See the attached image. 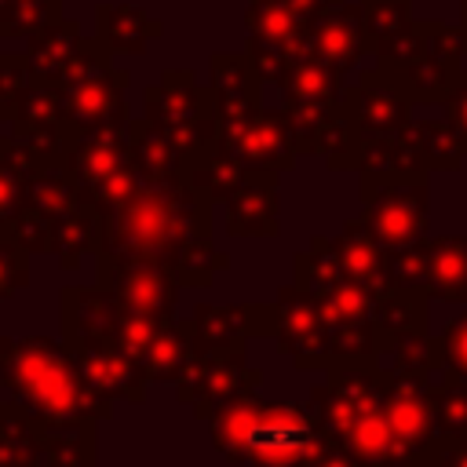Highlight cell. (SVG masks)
<instances>
[{"label":"cell","instance_id":"cell-1","mask_svg":"<svg viewBox=\"0 0 467 467\" xmlns=\"http://www.w3.org/2000/svg\"><path fill=\"white\" fill-rule=\"evenodd\" d=\"M212 237V201L190 182L139 186L117 212L102 215L99 252L164 266L171 277L186 252ZM95 252V255H99Z\"/></svg>","mask_w":467,"mask_h":467},{"label":"cell","instance_id":"cell-2","mask_svg":"<svg viewBox=\"0 0 467 467\" xmlns=\"http://www.w3.org/2000/svg\"><path fill=\"white\" fill-rule=\"evenodd\" d=\"M306 401L325 431L358 460V467H427L405 452L387 420L379 358L328 365L325 379L310 387Z\"/></svg>","mask_w":467,"mask_h":467},{"label":"cell","instance_id":"cell-3","mask_svg":"<svg viewBox=\"0 0 467 467\" xmlns=\"http://www.w3.org/2000/svg\"><path fill=\"white\" fill-rule=\"evenodd\" d=\"M0 383L7 398L51 420H113V401L88 379L66 339L4 336Z\"/></svg>","mask_w":467,"mask_h":467},{"label":"cell","instance_id":"cell-4","mask_svg":"<svg viewBox=\"0 0 467 467\" xmlns=\"http://www.w3.org/2000/svg\"><path fill=\"white\" fill-rule=\"evenodd\" d=\"M208 431L215 452L241 467H296L332 438L310 401H266L259 394H244Z\"/></svg>","mask_w":467,"mask_h":467},{"label":"cell","instance_id":"cell-5","mask_svg":"<svg viewBox=\"0 0 467 467\" xmlns=\"http://www.w3.org/2000/svg\"><path fill=\"white\" fill-rule=\"evenodd\" d=\"M95 420H51L15 398L0 401V467H95Z\"/></svg>","mask_w":467,"mask_h":467},{"label":"cell","instance_id":"cell-6","mask_svg":"<svg viewBox=\"0 0 467 467\" xmlns=\"http://www.w3.org/2000/svg\"><path fill=\"white\" fill-rule=\"evenodd\" d=\"M66 164H69V171L77 179L80 201L99 215L117 212L142 186V179H139V171L131 164L128 120L77 131Z\"/></svg>","mask_w":467,"mask_h":467},{"label":"cell","instance_id":"cell-7","mask_svg":"<svg viewBox=\"0 0 467 467\" xmlns=\"http://www.w3.org/2000/svg\"><path fill=\"white\" fill-rule=\"evenodd\" d=\"M124 84L128 77L109 66V47L102 40H80L77 55L58 77L66 124L73 131L124 124Z\"/></svg>","mask_w":467,"mask_h":467},{"label":"cell","instance_id":"cell-8","mask_svg":"<svg viewBox=\"0 0 467 467\" xmlns=\"http://www.w3.org/2000/svg\"><path fill=\"white\" fill-rule=\"evenodd\" d=\"M146 120L168 131L186 153V161L215 146L223 128L212 88H201L186 69H168L157 84L146 88Z\"/></svg>","mask_w":467,"mask_h":467},{"label":"cell","instance_id":"cell-9","mask_svg":"<svg viewBox=\"0 0 467 467\" xmlns=\"http://www.w3.org/2000/svg\"><path fill=\"white\" fill-rule=\"evenodd\" d=\"M361 219L383 248H409L427 237L431 190L423 179L361 175Z\"/></svg>","mask_w":467,"mask_h":467},{"label":"cell","instance_id":"cell-10","mask_svg":"<svg viewBox=\"0 0 467 467\" xmlns=\"http://www.w3.org/2000/svg\"><path fill=\"white\" fill-rule=\"evenodd\" d=\"M390 252V281L394 288H423L441 303H467V237L441 234L420 237L409 248Z\"/></svg>","mask_w":467,"mask_h":467},{"label":"cell","instance_id":"cell-11","mask_svg":"<svg viewBox=\"0 0 467 467\" xmlns=\"http://www.w3.org/2000/svg\"><path fill=\"white\" fill-rule=\"evenodd\" d=\"M259 383H263V368L248 365L244 350L193 354L182 376L175 379V398L193 412V420L212 423L244 394H255Z\"/></svg>","mask_w":467,"mask_h":467},{"label":"cell","instance_id":"cell-12","mask_svg":"<svg viewBox=\"0 0 467 467\" xmlns=\"http://www.w3.org/2000/svg\"><path fill=\"white\" fill-rule=\"evenodd\" d=\"M95 281L106 288L124 310L153 317V321H171L179 306V281L153 263L142 259H120V255H95Z\"/></svg>","mask_w":467,"mask_h":467},{"label":"cell","instance_id":"cell-13","mask_svg":"<svg viewBox=\"0 0 467 467\" xmlns=\"http://www.w3.org/2000/svg\"><path fill=\"white\" fill-rule=\"evenodd\" d=\"M383 409H387V420H390L398 441L405 445V452L412 460L434 467L441 449H445V438L438 431V412H434L431 383L405 379V376H394V372L383 368Z\"/></svg>","mask_w":467,"mask_h":467},{"label":"cell","instance_id":"cell-14","mask_svg":"<svg viewBox=\"0 0 467 467\" xmlns=\"http://www.w3.org/2000/svg\"><path fill=\"white\" fill-rule=\"evenodd\" d=\"M66 347L77 354V361L84 365L88 379L117 405H142L146 390H150V376L146 368L106 332H84V328H62Z\"/></svg>","mask_w":467,"mask_h":467},{"label":"cell","instance_id":"cell-15","mask_svg":"<svg viewBox=\"0 0 467 467\" xmlns=\"http://www.w3.org/2000/svg\"><path fill=\"white\" fill-rule=\"evenodd\" d=\"M274 306V336L277 347L292 358L299 372H325L328 368V325L321 317V306L310 292H303L296 281L270 299Z\"/></svg>","mask_w":467,"mask_h":467},{"label":"cell","instance_id":"cell-16","mask_svg":"<svg viewBox=\"0 0 467 467\" xmlns=\"http://www.w3.org/2000/svg\"><path fill=\"white\" fill-rule=\"evenodd\" d=\"M252 336H274L270 303H197L190 314L193 354H226L244 350Z\"/></svg>","mask_w":467,"mask_h":467},{"label":"cell","instance_id":"cell-17","mask_svg":"<svg viewBox=\"0 0 467 467\" xmlns=\"http://www.w3.org/2000/svg\"><path fill=\"white\" fill-rule=\"evenodd\" d=\"M219 142L248 168V171H277L285 175L296 164V146L281 109H255L241 120L219 128Z\"/></svg>","mask_w":467,"mask_h":467},{"label":"cell","instance_id":"cell-18","mask_svg":"<svg viewBox=\"0 0 467 467\" xmlns=\"http://www.w3.org/2000/svg\"><path fill=\"white\" fill-rule=\"evenodd\" d=\"M343 109L358 124L361 139H379V135H390L409 124L412 99L401 91L398 77L379 66V69L361 73L358 88L343 91Z\"/></svg>","mask_w":467,"mask_h":467},{"label":"cell","instance_id":"cell-19","mask_svg":"<svg viewBox=\"0 0 467 467\" xmlns=\"http://www.w3.org/2000/svg\"><path fill=\"white\" fill-rule=\"evenodd\" d=\"M277 171H248V179L223 201L230 237H281Z\"/></svg>","mask_w":467,"mask_h":467},{"label":"cell","instance_id":"cell-20","mask_svg":"<svg viewBox=\"0 0 467 467\" xmlns=\"http://www.w3.org/2000/svg\"><path fill=\"white\" fill-rule=\"evenodd\" d=\"M314 55H321L328 66H336L339 73H347L365 51H372V36L365 26V11L336 4L328 11H321L310 26V47Z\"/></svg>","mask_w":467,"mask_h":467},{"label":"cell","instance_id":"cell-21","mask_svg":"<svg viewBox=\"0 0 467 467\" xmlns=\"http://www.w3.org/2000/svg\"><path fill=\"white\" fill-rule=\"evenodd\" d=\"M336 252H339V263H343V274L350 281H358L365 292H372L376 299L394 292V281H390V252L376 241V234L365 226V219H347L343 230L332 237Z\"/></svg>","mask_w":467,"mask_h":467},{"label":"cell","instance_id":"cell-22","mask_svg":"<svg viewBox=\"0 0 467 467\" xmlns=\"http://www.w3.org/2000/svg\"><path fill=\"white\" fill-rule=\"evenodd\" d=\"M128 142H131V164L146 186L186 182V153L153 120H146V117L128 120Z\"/></svg>","mask_w":467,"mask_h":467},{"label":"cell","instance_id":"cell-23","mask_svg":"<svg viewBox=\"0 0 467 467\" xmlns=\"http://www.w3.org/2000/svg\"><path fill=\"white\" fill-rule=\"evenodd\" d=\"M259 84L263 77L248 55H212V95L223 124L241 120L263 106Z\"/></svg>","mask_w":467,"mask_h":467},{"label":"cell","instance_id":"cell-24","mask_svg":"<svg viewBox=\"0 0 467 467\" xmlns=\"http://www.w3.org/2000/svg\"><path fill=\"white\" fill-rule=\"evenodd\" d=\"M427 171H431V168H427V157H423V146H420V135H416V120H409L405 128H398V131H390V135L365 139L358 175L423 179Z\"/></svg>","mask_w":467,"mask_h":467},{"label":"cell","instance_id":"cell-25","mask_svg":"<svg viewBox=\"0 0 467 467\" xmlns=\"http://www.w3.org/2000/svg\"><path fill=\"white\" fill-rule=\"evenodd\" d=\"M379 365L394 376L405 379H420V383H434L445 376V361H441V339L431 332H412V336H390L379 339Z\"/></svg>","mask_w":467,"mask_h":467},{"label":"cell","instance_id":"cell-26","mask_svg":"<svg viewBox=\"0 0 467 467\" xmlns=\"http://www.w3.org/2000/svg\"><path fill=\"white\" fill-rule=\"evenodd\" d=\"M77 47H80V29H77V22L55 18V22L33 29V33H29V51H26L33 80L58 84V77L66 73L69 58L77 55Z\"/></svg>","mask_w":467,"mask_h":467},{"label":"cell","instance_id":"cell-27","mask_svg":"<svg viewBox=\"0 0 467 467\" xmlns=\"http://www.w3.org/2000/svg\"><path fill=\"white\" fill-rule=\"evenodd\" d=\"M244 179H248V168L223 142H215V146H208V150H201V153H193L186 161V182L201 197H208L212 204L215 201H226Z\"/></svg>","mask_w":467,"mask_h":467},{"label":"cell","instance_id":"cell-28","mask_svg":"<svg viewBox=\"0 0 467 467\" xmlns=\"http://www.w3.org/2000/svg\"><path fill=\"white\" fill-rule=\"evenodd\" d=\"M99 234H102V215L91 212L84 201H77L66 215L55 219V259L62 270H77L84 255L99 252Z\"/></svg>","mask_w":467,"mask_h":467},{"label":"cell","instance_id":"cell-29","mask_svg":"<svg viewBox=\"0 0 467 467\" xmlns=\"http://www.w3.org/2000/svg\"><path fill=\"white\" fill-rule=\"evenodd\" d=\"M193 358V343H190V321H164L157 328V336L146 347L142 368L150 376V383H175L182 376V368Z\"/></svg>","mask_w":467,"mask_h":467},{"label":"cell","instance_id":"cell-30","mask_svg":"<svg viewBox=\"0 0 467 467\" xmlns=\"http://www.w3.org/2000/svg\"><path fill=\"white\" fill-rule=\"evenodd\" d=\"M427 292L423 288H394L376 299L372 325H376V343L390 336H412L427 332Z\"/></svg>","mask_w":467,"mask_h":467},{"label":"cell","instance_id":"cell-31","mask_svg":"<svg viewBox=\"0 0 467 467\" xmlns=\"http://www.w3.org/2000/svg\"><path fill=\"white\" fill-rule=\"evenodd\" d=\"M281 88H285V99L343 102L339 69H336V66H328V62H325L321 55H314V51H303V55H299V58L288 66V73H285Z\"/></svg>","mask_w":467,"mask_h":467},{"label":"cell","instance_id":"cell-32","mask_svg":"<svg viewBox=\"0 0 467 467\" xmlns=\"http://www.w3.org/2000/svg\"><path fill=\"white\" fill-rule=\"evenodd\" d=\"M99 40L109 47V51H142L146 40L161 36V26L150 22L139 7H128V4H109V7H99Z\"/></svg>","mask_w":467,"mask_h":467},{"label":"cell","instance_id":"cell-33","mask_svg":"<svg viewBox=\"0 0 467 467\" xmlns=\"http://www.w3.org/2000/svg\"><path fill=\"white\" fill-rule=\"evenodd\" d=\"M321 306V317L328 328H354V325H372V310H376V296L365 292L358 281L339 277L336 285H328L321 296H314Z\"/></svg>","mask_w":467,"mask_h":467},{"label":"cell","instance_id":"cell-34","mask_svg":"<svg viewBox=\"0 0 467 467\" xmlns=\"http://www.w3.org/2000/svg\"><path fill=\"white\" fill-rule=\"evenodd\" d=\"M390 73L398 77L401 91H405L412 102H445V95H449V88H452V77H456L452 66H445V62H438V58H431V55H423V51H416L405 66H398V69H390Z\"/></svg>","mask_w":467,"mask_h":467},{"label":"cell","instance_id":"cell-35","mask_svg":"<svg viewBox=\"0 0 467 467\" xmlns=\"http://www.w3.org/2000/svg\"><path fill=\"white\" fill-rule=\"evenodd\" d=\"M77 201H80V193H77V179H73V171H69L66 161H62V164H51V168H40V171L29 175L26 204L40 208L51 223H55L58 215H66Z\"/></svg>","mask_w":467,"mask_h":467},{"label":"cell","instance_id":"cell-36","mask_svg":"<svg viewBox=\"0 0 467 467\" xmlns=\"http://www.w3.org/2000/svg\"><path fill=\"white\" fill-rule=\"evenodd\" d=\"M292 270H296V285L303 292H310V296H321L328 285L347 277L343 263H339V252H336L332 237H325V234L310 237V244L292 255Z\"/></svg>","mask_w":467,"mask_h":467},{"label":"cell","instance_id":"cell-37","mask_svg":"<svg viewBox=\"0 0 467 467\" xmlns=\"http://www.w3.org/2000/svg\"><path fill=\"white\" fill-rule=\"evenodd\" d=\"M343 102H310V99H285L281 113H285V124H288V135H292V146L296 153H317V142H321V131L328 128V120L339 113Z\"/></svg>","mask_w":467,"mask_h":467},{"label":"cell","instance_id":"cell-38","mask_svg":"<svg viewBox=\"0 0 467 467\" xmlns=\"http://www.w3.org/2000/svg\"><path fill=\"white\" fill-rule=\"evenodd\" d=\"M361 150H365V139H361L358 124L350 120V113L339 106V113H336V117L328 120V128L321 131L317 153L325 157V164H328L332 171H358Z\"/></svg>","mask_w":467,"mask_h":467},{"label":"cell","instance_id":"cell-39","mask_svg":"<svg viewBox=\"0 0 467 467\" xmlns=\"http://www.w3.org/2000/svg\"><path fill=\"white\" fill-rule=\"evenodd\" d=\"M416 135H420V146H423L431 171H456L463 164L467 150H463V142L449 120H416Z\"/></svg>","mask_w":467,"mask_h":467},{"label":"cell","instance_id":"cell-40","mask_svg":"<svg viewBox=\"0 0 467 467\" xmlns=\"http://www.w3.org/2000/svg\"><path fill=\"white\" fill-rule=\"evenodd\" d=\"M434 412H438V431L441 438H463L467 434V379H434L431 383Z\"/></svg>","mask_w":467,"mask_h":467},{"label":"cell","instance_id":"cell-41","mask_svg":"<svg viewBox=\"0 0 467 467\" xmlns=\"http://www.w3.org/2000/svg\"><path fill=\"white\" fill-rule=\"evenodd\" d=\"M4 234H11L29 255H51V252H55V223H51L40 208H33V204H26V208L7 223Z\"/></svg>","mask_w":467,"mask_h":467},{"label":"cell","instance_id":"cell-42","mask_svg":"<svg viewBox=\"0 0 467 467\" xmlns=\"http://www.w3.org/2000/svg\"><path fill=\"white\" fill-rule=\"evenodd\" d=\"M361 11H365V26H368V36H372V51L376 44L405 33L412 22H409V0H361Z\"/></svg>","mask_w":467,"mask_h":467},{"label":"cell","instance_id":"cell-43","mask_svg":"<svg viewBox=\"0 0 467 467\" xmlns=\"http://www.w3.org/2000/svg\"><path fill=\"white\" fill-rule=\"evenodd\" d=\"M29 58L26 55H0V120H15V109L29 88Z\"/></svg>","mask_w":467,"mask_h":467},{"label":"cell","instance_id":"cell-44","mask_svg":"<svg viewBox=\"0 0 467 467\" xmlns=\"http://www.w3.org/2000/svg\"><path fill=\"white\" fill-rule=\"evenodd\" d=\"M29 288V252L0 230V299H11L15 292Z\"/></svg>","mask_w":467,"mask_h":467},{"label":"cell","instance_id":"cell-45","mask_svg":"<svg viewBox=\"0 0 467 467\" xmlns=\"http://www.w3.org/2000/svg\"><path fill=\"white\" fill-rule=\"evenodd\" d=\"M26 186H29V171L0 157V230H7V223L26 208Z\"/></svg>","mask_w":467,"mask_h":467},{"label":"cell","instance_id":"cell-46","mask_svg":"<svg viewBox=\"0 0 467 467\" xmlns=\"http://www.w3.org/2000/svg\"><path fill=\"white\" fill-rule=\"evenodd\" d=\"M441 339V361L449 379H467V310L445 325Z\"/></svg>","mask_w":467,"mask_h":467},{"label":"cell","instance_id":"cell-47","mask_svg":"<svg viewBox=\"0 0 467 467\" xmlns=\"http://www.w3.org/2000/svg\"><path fill=\"white\" fill-rule=\"evenodd\" d=\"M445 120L452 124V131L460 135L463 150H467V69H456L452 88L445 95Z\"/></svg>","mask_w":467,"mask_h":467},{"label":"cell","instance_id":"cell-48","mask_svg":"<svg viewBox=\"0 0 467 467\" xmlns=\"http://www.w3.org/2000/svg\"><path fill=\"white\" fill-rule=\"evenodd\" d=\"M296 467H358V460L336 441V438H328L321 449H314L303 463H296Z\"/></svg>","mask_w":467,"mask_h":467},{"label":"cell","instance_id":"cell-49","mask_svg":"<svg viewBox=\"0 0 467 467\" xmlns=\"http://www.w3.org/2000/svg\"><path fill=\"white\" fill-rule=\"evenodd\" d=\"M434 467H467V434L463 438H449Z\"/></svg>","mask_w":467,"mask_h":467},{"label":"cell","instance_id":"cell-50","mask_svg":"<svg viewBox=\"0 0 467 467\" xmlns=\"http://www.w3.org/2000/svg\"><path fill=\"white\" fill-rule=\"evenodd\" d=\"M463 15H467V0H463Z\"/></svg>","mask_w":467,"mask_h":467},{"label":"cell","instance_id":"cell-51","mask_svg":"<svg viewBox=\"0 0 467 467\" xmlns=\"http://www.w3.org/2000/svg\"><path fill=\"white\" fill-rule=\"evenodd\" d=\"M0 350H4V336H0Z\"/></svg>","mask_w":467,"mask_h":467}]
</instances>
